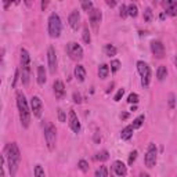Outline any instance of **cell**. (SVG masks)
<instances>
[{
	"label": "cell",
	"instance_id": "f6af8a7d",
	"mask_svg": "<svg viewBox=\"0 0 177 177\" xmlns=\"http://www.w3.org/2000/svg\"><path fill=\"white\" fill-rule=\"evenodd\" d=\"M127 118H129V113H127V112H124V113H120V119H122V120L127 119Z\"/></svg>",
	"mask_w": 177,
	"mask_h": 177
},
{
	"label": "cell",
	"instance_id": "d4e9b609",
	"mask_svg": "<svg viewBox=\"0 0 177 177\" xmlns=\"http://www.w3.org/2000/svg\"><path fill=\"white\" fill-rule=\"evenodd\" d=\"M144 119H145V116H144V115H140L138 118H136V119L133 120V123H131L133 129H138V127H141V124L144 123Z\"/></svg>",
	"mask_w": 177,
	"mask_h": 177
},
{
	"label": "cell",
	"instance_id": "83f0119b",
	"mask_svg": "<svg viewBox=\"0 0 177 177\" xmlns=\"http://www.w3.org/2000/svg\"><path fill=\"white\" fill-rule=\"evenodd\" d=\"M109 158V154H108V151H100L98 154L96 155V159L97 161H101V162H104V161H107V159Z\"/></svg>",
	"mask_w": 177,
	"mask_h": 177
},
{
	"label": "cell",
	"instance_id": "5b68a950",
	"mask_svg": "<svg viewBox=\"0 0 177 177\" xmlns=\"http://www.w3.org/2000/svg\"><path fill=\"white\" fill-rule=\"evenodd\" d=\"M67 53L75 61H79L83 58V48L80 47V44L75 43V41H71L67 44Z\"/></svg>",
	"mask_w": 177,
	"mask_h": 177
},
{
	"label": "cell",
	"instance_id": "d6986e66",
	"mask_svg": "<svg viewBox=\"0 0 177 177\" xmlns=\"http://www.w3.org/2000/svg\"><path fill=\"white\" fill-rule=\"evenodd\" d=\"M37 83L39 85H44L46 83V71H44L43 65L37 67Z\"/></svg>",
	"mask_w": 177,
	"mask_h": 177
},
{
	"label": "cell",
	"instance_id": "7dc6e473",
	"mask_svg": "<svg viewBox=\"0 0 177 177\" xmlns=\"http://www.w3.org/2000/svg\"><path fill=\"white\" fill-rule=\"evenodd\" d=\"M137 109V107L136 105H131V108H130V111H136Z\"/></svg>",
	"mask_w": 177,
	"mask_h": 177
},
{
	"label": "cell",
	"instance_id": "7402d4cb",
	"mask_svg": "<svg viewBox=\"0 0 177 177\" xmlns=\"http://www.w3.org/2000/svg\"><path fill=\"white\" fill-rule=\"evenodd\" d=\"M166 76H168V69H166L165 65H161V67L158 68V71H157V78H158V80H163Z\"/></svg>",
	"mask_w": 177,
	"mask_h": 177
},
{
	"label": "cell",
	"instance_id": "44dd1931",
	"mask_svg": "<svg viewBox=\"0 0 177 177\" xmlns=\"http://www.w3.org/2000/svg\"><path fill=\"white\" fill-rule=\"evenodd\" d=\"M108 74H109V67L107 64H101L98 68V76L101 79H105L108 78Z\"/></svg>",
	"mask_w": 177,
	"mask_h": 177
},
{
	"label": "cell",
	"instance_id": "3957f363",
	"mask_svg": "<svg viewBox=\"0 0 177 177\" xmlns=\"http://www.w3.org/2000/svg\"><path fill=\"white\" fill-rule=\"evenodd\" d=\"M61 29H62V25H61L60 17L55 13H53L48 17V33H50L51 37H58L61 35Z\"/></svg>",
	"mask_w": 177,
	"mask_h": 177
},
{
	"label": "cell",
	"instance_id": "d6a6232c",
	"mask_svg": "<svg viewBox=\"0 0 177 177\" xmlns=\"http://www.w3.org/2000/svg\"><path fill=\"white\" fill-rule=\"evenodd\" d=\"M80 4H82L83 11H87V13H90V11L93 10V3H91V2H82Z\"/></svg>",
	"mask_w": 177,
	"mask_h": 177
},
{
	"label": "cell",
	"instance_id": "836d02e7",
	"mask_svg": "<svg viewBox=\"0 0 177 177\" xmlns=\"http://www.w3.org/2000/svg\"><path fill=\"white\" fill-rule=\"evenodd\" d=\"M127 101H129L130 104H136L138 102V94H136V93H131V94H129V97H127Z\"/></svg>",
	"mask_w": 177,
	"mask_h": 177
},
{
	"label": "cell",
	"instance_id": "8992f818",
	"mask_svg": "<svg viewBox=\"0 0 177 177\" xmlns=\"http://www.w3.org/2000/svg\"><path fill=\"white\" fill-rule=\"evenodd\" d=\"M6 157H7V159H14V161L21 163V152H19L18 145L15 143H10L6 147Z\"/></svg>",
	"mask_w": 177,
	"mask_h": 177
},
{
	"label": "cell",
	"instance_id": "52a82bcc",
	"mask_svg": "<svg viewBox=\"0 0 177 177\" xmlns=\"http://www.w3.org/2000/svg\"><path fill=\"white\" fill-rule=\"evenodd\" d=\"M157 155H158V151H157V147L155 144H150L147 150V154H145V165L148 168H152L157 163Z\"/></svg>",
	"mask_w": 177,
	"mask_h": 177
},
{
	"label": "cell",
	"instance_id": "5bb4252c",
	"mask_svg": "<svg viewBox=\"0 0 177 177\" xmlns=\"http://www.w3.org/2000/svg\"><path fill=\"white\" fill-rule=\"evenodd\" d=\"M53 89H54L55 98H58V100L64 98V96H65V86H64V83H62L61 80H55L54 85H53Z\"/></svg>",
	"mask_w": 177,
	"mask_h": 177
},
{
	"label": "cell",
	"instance_id": "6da1fadb",
	"mask_svg": "<svg viewBox=\"0 0 177 177\" xmlns=\"http://www.w3.org/2000/svg\"><path fill=\"white\" fill-rule=\"evenodd\" d=\"M17 107H18V111H19L21 124H22V127L26 129L30 123V112H29V108H28V102L25 100V96L21 91L17 93Z\"/></svg>",
	"mask_w": 177,
	"mask_h": 177
},
{
	"label": "cell",
	"instance_id": "4316f807",
	"mask_svg": "<svg viewBox=\"0 0 177 177\" xmlns=\"http://www.w3.org/2000/svg\"><path fill=\"white\" fill-rule=\"evenodd\" d=\"M96 177H108V170L105 166H100L96 170Z\"/></svg>",
	"mask_w": 177,
	"mask_h": 177
},
{
	"label": "cell",
	"instance_id": "603a6c76",
	"mask_svg": "<svg viewBox=\"0 0 177 177\" xmlns=\"http://www.w3.org/2000/svg\"><path fill=\"white\" fill-rule=\"evenodd\" d=\"M21 80H22V85H28L29 83V68H24L22 67V74H21Z\"/></svg>",
	"mask_w": 177,
	"mask_h": 177
},
{
	"label": "cell",
	"instance_id": "ac0fdd59",
	"mask_svg": "<svg viewBox=\"0 0 177 177\" xmlns=\"http://www.w3.org/2000/svg\"><path fill=\"white\" fill-rule=\"evenodd\" d=\"M29 62H30L29 53H28L25 48H21V65L24 68H29Z\"/></svg>",
	"mask_w": 177,
	"mask_h": 177
},
{
	"label": "cell",
	"instance_id": "8fae6325",
	"mask_svg": "<svg viewBox=\"0 0 177 177\" xmlns=\"http://www.w3.org/2000/svg\"><path fill=\"white\" fill-rule=\"evenodd\" d=\"M89 18H90V25H91L94 29H98L100 22H101L102 18V14L98 8H93L91 11L89 13Z\"/></svg>",
	"mask_w": 177,
	"mask_h": 177
},
{
	"label": "cell",
	"instance_id": "74e56055",
	"mask_svg": "<svg viewBox=\"0 0 177 177\" xmlns=\"http://www.w3.org/2000/svg\"><path fill=\"white\" fill-rule=\"evenodd\" d=\"M136 158H137V151L130 152V155H129V165H133L134 161H136Z\"/></svg>",
	"mask_w": 177,
	"mask_h": 177
},
{
	"label": "cell",
	"instance_id": "7bdbcfd3",
	"mask_svg": "<svg viewBox=\"0 0 177 177\" xmlns=\"http://www.w3.org/2000/svg\"><path fill=\"white\" fill-rule=\"evenodd\" d=\"M94 141H96V143H100V141H101V136H100V133L94 134Z\"/></svg>",
	"mask_w": 177,
	"mask_h": 177
},
{
	"label": "cell",
	"instance_id": "d590c367",
	"mask_svg": "<svg viewBox=\"0 0 177 177\" xmlns=\"http://www.w3.org/2000/svg\"><path fill=\"white\" fill-rule=\"evenodd\" d=\"M119 15L122 17V18H124L126 15H129V14H127V6H124V4L120 6V8H119Z\"/></svg>",
	"mask_w": 177,
	"mask_h": 177
},
{
	"label": "cell",
	"instance_id": "f1b7e54d",
	"mask_svg": "<svg viewBox=\"0 0 177 177\" xmlns=\"http://www.w3.org/2000/svg\"><path fill=\"white\" fill-rule=\"evenodd\" d=\"M105 53L109 57H113V55H116V47L112 44H105Z\"/></svg>",
	"mask_w": 177,
	"mask_h": 177
},
{
	"label": "cell",
	"instance_id": "e0dca14e",
	"mask_svg": "<svg viewBox=\"0 0 177 177\" xmlns=\"http://www.w3.org/2000/svg\"><path fill=\"white\" fill-rule=\"evenodd\" d=\"M75 78L79 82H83L86 79V69L83 68V65H76L75 67Z\"/></svg>",
	"mask_w": 177,
	"mask_h": 177
},
{
	"label": "cell",
	"instance_id": "e575fe53",
	"mask_svg": "<svg viewBox=\"0 0 177 177\" xmlns=\"http://www.w3.org/2000/svg\"><path fill=\"white\" fill-rule=\"evenodd\" d=\"M78 166H79V169H80L82 172H87V170H89V163L85 161V159H82V161H79Z\"/></svg>",
	"mask_w": 177,
	"mask_h": 177
},
{
	"label": "cell",
	"instance_id": "9c48e42d",
	"mask_svg": "<svg viewBox=\"0 0 177 177\" xmlns=\"http://www.w3.org/2000/svg\"><path fill=\"white\" fill-rule=\"evenodd\" d=\"M47 61H48V69H50V74L54 75L55 71H57V55H55L54 47H48Z\"/></svg>",
	"mask_w": 177,
	"mask_h": 177
},
{
	"label": "cell",
	"instance_id": "cb8c5ba5",
	"mask_svg": "<svg viewBox=\"0 0 177 177\" xmlns=\"http://www.w3.org/2000/svg\"><path fill=\"white\" fill-rule=\"evenodd\" d=\"M127 14H129L130 17H133V18H136V17H137L138 8H137V6L134 4V3H131V4L127 6Z\"/></svg>",
	"mask_w": 177,
	"mask_h": 177
},
{
	"label": "cell",
	"instance_id": "ffe728a7",
	"mask_svg": "<svg viewBox=\"0 0 177 177\" xmlns=\"http://www.w3.org/2000/svg\"><path fill=\"white\" fill-rule=\"evenodd\" d=\"M133 126H126L124 129L122 130V133H120V137H122V140H130L131 136H133Z\"/></svg>",
	"mask_w": 177,
	"mask_h": 177
},
{
	"label": "cell",
	"instance_id": "2e32d148",
	"mask_svg": "<svg viewBox=\"0 0 177 177\" xmlns=\"http://www.w3.org/2000/svg\"><path fill=\"white\" fill-rule=\"evenodd\" d=\"M163 6L166 7V14L174 17L177 15V2H165Z\"/></svg>",
	"mask_w": 177,
	"mask_h": 177
},
{
	"label": "cell",
	"instance_id": "4fadbf2b",
	"mask_svg": "<svg viewBox=\"0 0 177 177\" xmlns=\"http://www.w3.org/2000/svg\"><path fill=\"white\" fill-rule=\"evenodd\" d=\"M69 127L72 129V131H75V133H79L80 131V123H79V119L78 116H76L75 111L71 109L69 111Z\"/></svg>",
	"mask_w": 177,
	"mask_h": 177
},
{
	"label": "cell",
	"instance_id": "1f68e13d",
	"mask_svg": "<svg viewBox=\"0 0 177 177\" xmlns=\"http://www.w3.org/2000/svg\"><path fill=\"white\" fill-rule=\"evenodd\" d=\"M120 68V61L119 60H112L111 61V71L112 72H118Z\"/></svg>",
	"mask_w": 177,
	"mask_h": 177
},
{
	"label": "cell",
	"instance_id": "f35d334b",
	"mask_svg": "<svg viewBox=\"0 0 177 177\" xmlns=\"http://www.w3.org/2000/svg\"><path fill=\"white\" fill-rule=\"evenodd\" d=\"M174 102H176V97L174 94H169V108H174Z\"/></svg>",
	"mask_w": 177,
	"mask_h": 177
},
{
	"label": "cell",
	"instance_id": "9a60e30c",
	"mask_svg": "<svg viewBox=\"0 0 177 177\" xmlns=\"http://www.w3.org/2000/svg\"><path fill=\"white\" fill-rule=\"evenodd\" d=\"M112 168H113V172H115L118 176H120V177L126 176L127 168H126V165H124L122 161H115V162H113V166H112Z\"/></svg>",
	"mask_w": 177,
	"mask_h": 177
},
{
	"label": "cell",
	"instance_id": "277c9868",
	"mask_svg": "<svg viewBox=\"0 0 177 177\" xmlns=\"http://www.w3.org/2000/svg\"><path fill=\"white\" fill-rule=\"evenodd\" d=\"M137 69H138V74L141 75V85L144 87H147L150 85V79H151V69L145 64L144 61H138L137 62Z\"/></svg>",
	"mask_w": 177,
	"mask_h": 177
},
{
	"label": "cell",
	"instance_id": "4dcf8cb0",
	"mask_svg": "<svg viewBox=\"0 0 177 177\" xmlns=\"http://www.w3.org/2000/svg\"><path fill=\"white\" fill-rule=\"evenodd\" d=\"M152 17H154V14H152V10H151V8H145L144 15H143V18H144L145 22H151V21H152Z\"/></svg>",
	"mask_w": 177,
	"mask_h": 177
},
{
	"label": "cell",
	"instance_id": "7c38bea8",
	"mask_svg": "<svg viewBox=\"0 0 177 177\" xmlns=\"http://www.w3.org/2000/svg\"><path fill=\"white\" fill-rule=\"evenodd\" d=\"M68 24H69V26H71L72 29L78 30L79 24H80V14H79L78 10H74V11L69 14V17H68Z\"/></svg>",
	"mask_w": 177,
	"mask_h": 177
},
{
	"label": "cell",
	"instance_id": "f546056e",
	"mask_svg": "<svg viewBox=\"0 0 177 177\" xmlns=\"http://www.w3.org/2000/svg\"><path fill=\"white\" fill-rule=\"evenodd\" d=\"M35 177H46V173H44V169L41 168V165L35 166Z\"/></svg>",
	"mask_w": 177,
	"mask_h": 177
},
{
	"label": "cell",
	"instance_id": "ba28073f",
	"mask_svg": "<svg viewBox=\"0 0 177 177\" xmlns=\"http://www.w3.org/2000/svg\"><path fill=\"white\" fill-rule=\"evenodd\" d=\"M30 111L36 118H40L41 113H43V102L37 96H33L30 98Z\"/></svg>",
	"mask_w": 177,
	"mask_h": 177
},
{
	"label": "cell",
	"instance_id": "8d00e7d4",
	"mask_svg": "<svg viewBox=\"0 0 177 177\" xmlns=\"http://www.w3.org/2000/svg\"><path fill=\"white\" fill-rule=\"evenodd\" d=\"M123 94H124V89H119V90H118V93H116V96H115V98H113V100H115L116 102H118V101H120V98L123 97Z\"/></svg>",
	"mask_w": 177,
	"mask_h": 177
},
{
	"label": "cell",
	"instance_id": "ab89813d",
	"mask_svg": "<svg viewBox=\"0 0 177 177\" xmlns=\"http://www.w3.org/2000/svg\"><path fill=\"white\" fill-rule=\"evenodd\" d=\"M58 120H60V122H65V120H67L65 112L62 109H58Z\"/></svg>",
	"mask_w": 177,
	"mask_h": 177
},
{
	"label": "cell",
	"instance_id": "bcb514c9",
	"mask_svg": "<svg viewBox=\"0 0 177 177\" xmlns=\"http://www.w3.org/2000/svg\"><path fill=\"white\" fill-rule=\"evenodd\" d=\"M47 6H48V2H41V8H43V10L46 8Z\"/></svg>",
	"mask_w": 177,
	"mask_h": 177
},
{
	"label": "cell",
	"instance_id": "60d3db41",
	"mask_svg": "<svg viewBox=\"0 0 177 177\" xmlns=\"http://www.w3.org/2000/svg\"><path fill=\"white\" fill-rule=\"evenodd\" d=\"M18 79H19V69H17L15 71V75H14V80H13V87H15L17 86V82H18Z\"/></svg>",
	"mask_w": 177,
	"mask_h": 177
},
{
	"label": "cell",
	"instance_id": "681fc988",
	"mask_svg": "<svg viewBox=\"0 0 177 177\" xmlns=\"http://www.w3.org/2000/svg\"><path fill=\"white\" fill-rule=\"evenodd\" d=\"M176 67H177V55H176Z\"/></svg>",
	"mask_w": 177,
	"mask_h": 177
},
{
	"label": "cell",
	"instance_id": "7a4b0ae2",
	"mask_svg": "<svg viewBox=\"0 0 177 177\" xmlns=\"http://www.w3.org/2000/svg\"><path fill=\"white\" fill-rule=\"evenodd\" d=\"M44 138H46L47 148L53 151L55 148V143H57V130H55V126L53 123L46 122L44 124Z\"/></svg>",
	"mask_w": 177,
	"mask_h": 177
},
{
	"label": "cell",
	"instance_id": "30bf717a",
	"mask_svg": "<svg viewBox=\"0 0 177 177\" xmlns=\"http://www.w3.org/2000/svg\"><path fill=\"white\" fill-rule=\"evenodd\" d=\"M151 51L157 58H163L165 57V46L162 41L159 40H152L151 41Z\"/></svg>",
	"mask_w": 177,
	"mask_h": 177
},
{
	"label": "cell",
	"instance_id": "484cf974",
	"mask_svg": "<svg viewBox=\"0 0 177 177\" xmlns=\"http://www.w3.org/2000/svg\"><path fill=\"white\" fill-rule=\"evenodd\" d=\"M83 41H85L86 44H90V41H91V36H90V32H89V28L85 26L83 28Z\"/></svg>",
	"mask_w": 177,
	"mask_h": 177
},
{
	"label": "cell",
	"instance_id": "b9f144b4",
	"mask_svg": "<svg viewBox=\"0 0 177 177\" xmlns=\"http://www.w3.org/2000/svg\"><path fill=\"white\" fill-rule=\"evenodd\" d=\"M74 102H76V104H80L82 102V97H80L79 93H74Z\"/></svg>",
	"mask_w": 177,
	"mask_h": 177
},
{
	"label": "cell",
	"instance_id": "c3c4849f",
	"mask_svg": "<svg viewBox=\"0 0 177 177\" xmlns=\"http://www.w3.org/2000/svg\"><path fill=\"white\" fill-rule=\"evenodd\" d=\"M140 177H150V176H148V174H141Z\"/></svg>",
	"mask_w": 177,
	"mask_h": 177
},
{
	"label": "cell",
	"instance_id": "ee69618b",
	"mask_svg": "<svg viewBox=\"0 0 177 177\" xmlns=\"http://www.w3.org/2000/svg\"><path fill=\"white\" fill-rule=\"evenodd\" d=\"M107 4H108L109 7H115L116 6V2H113V0H112V2H111V0H107Z\"/></svg>",
	"mask_w": 177,
	"mask_h": 177
}]
</instances>
